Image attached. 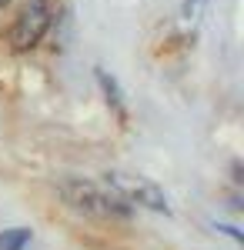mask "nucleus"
<instances>
[{"mask_svg":"<svg viewBox=\"0 0 244 250\" xmlns=\"http://www.w3.org/2000/svg\"><path fill=\"white\" fill-rule=\"evenodd\" d=\"M104 184L117 190L127 204H137V207H147L154 213H171V204L164 190L157 187V184H150L147 177H131V173H121V170H111L104 173Z\"/></svg>","mask_w":244,"mask_h":250,"instance_id":"7ed1b4c3","label":"nucleus"},{"mask_svg":"<svg viewBox=\"0 0 244 250\" xmlns=\"http://www.w3.org/2000/svg\"><path fill=\"white\" fill-rule=\"evenodd\" d=\"M214 227H218L221 233H227V237H231L234 244H244V233L238 230V227H231V224H214Z\"/></svg>","mask_w":244,"mask_h":250,"instance_id":"0eeeda50","label":"nucleus"},{"mask_svg":"<svg viewBox=\"0 0 244 250\" xmlns=\"http://www.w3.org/2000/svg\"><path fill=\"white\" fill-rule=\"evenodd\" d=\"M94 80H97V87H100V94H104V100H107V107L114 110V117H117L121 124H127V104H124L121 83H117L104 67H94Z\"/></svg>","mask_w":244,"mask_h":250,"instance_id":"20e7f679","label":"nucleus"},{"mask_svg":"<svg viewBox=\"0 0 244 250\" xmlns=\"http://www.w3.org/2000/svg\"><path fill=\"white\" fill-rule=\"evenodd\" d=\"M60 197L74 207V210L87 213V217H117V220H127L134 213V204H127L117 190H100L91 180H64L60 187Z\"/></svg>","mask_w":244,"mask_h":250,"instance_id":"f257e3e1","label":"nucleus"},{"mask_svg":"<svg viewBox=\"0 0 244 250\" xmlns=\"http://www.w3.org/2000/svg\"><path fill=\"white\" fill-rule=\"evenodd\" d=\"M204 3L207 0H181V20H197Z\"/></svg>","mask_w":244,"mask_h":250,"instance_id":"423d86ee","label":"nucleus"},{"mask_svg":"<svg viewBox=\"0 0 244 250\" xmlns=\"http://www.w3.org/2000/svg\"><path fill=\"white\" fill-rule=\"evenodd\" d=\"M30 244V230L27 227H10L0 233V250H24Z\"/></svg>","mask_w":244,"mask_h":250,"instance_id":"39448f33","label":"nucleus"},{"mask_svg":"<svg viewBox=\"0 0 244 250\" xmlns=\"http://www.w3.org/2000/svg\"><path fill=\"white\" fill-rule=\"evenodd\" d=\"M54 14H57V3L54 0H27L24 7H20L17 20H14V27H10V34H7V43H10V50H34L44 34L50 30V23H54Z\"/></svg>","mask_w":244,"mask_h":250,"instance_id":"f03ea898","label":"nucleus"}]
</instances>
